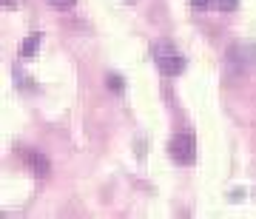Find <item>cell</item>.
Segmentation results:
<instances>
[{"instance_id":"1","label":"cell","mask_w":256,"mask_h":219,"mask_svg":"<svg viewBox=\"0 0 256 219\" xmlns=\"http://www.w3.org/2000/svg\"><path fill=\"white\" fill-rule=\"evenodd\" d=\"M154 54H156V66H160V72H162L165 77H176V74L185 72V57L176 54L174 48H171V43L154 46Z\"/></svg>"},{"instance_id":"2","label":"cell","mask_w":256,"mask_h":219,"mask_svg":"<svg viewBox=\"0 0 256 219\" xmlns=\"http://www.w3.org/2000/svg\"><path fill=\"white\" fill-rule=\"evenodd\" d=\"M168 151H171V156H174V162L191 165L194 156H196V142H194V137L188 134V131H180V134H174V137H171Z\"/></svg>"},{"instance_id":"3","label":"cell","mask_w":256,"mask_h":219,"mask_svg":"<svg viewBox=\"0 0 256 219\" xmlns=\"http://www.w3.org/2000/svg\"><path fill=\"white\" fill-rule=\"evenodd\" d=\"M26 162L32 165V171H34L37 176H48V171H52V162H48L46 154H40V151H26Z\"/></svg>"},{"instance_id":"4","label":"cell","mask_w":256,"mask_h":219,"mask_svg":"<svg viewBox=\"0 0 256 219\" xmlns=\"http://www.w3.org/2000/svg\"><path fill=\"white\" fill-rule=\"evenodd\" d=\"M230 57H236L239 63H256V46H254V43L234 46V48H230Z\"/></svg>"},{"instance_id":"5","label":"cell","mask_w":256,"mask_h":219,"mask_svg":"<svg viewBox=\"0 0 256 219\" xmlns=\"http://www.w3.org/2000/svg\"><path fill=\"white\" fill-rule=\"evenodd\" d=\"M37 46H40V34H28L23 43H20V54L23 57H34L37 54Z\"/></svg>"},{"instance_id":"6","label":"cell","mask_w":256,"mask_h":219,"mask_svg":"<svg viewBox=\"0 0 256 219\" xmlns=\"http://www.w3.org/2000/svg\"><path fill=\"white\" fill-rule=\"evenodd\" d=\"M106 82H108V88L111 92H122V88H126V80H122V77H120V74H108V77H106Z\"/></svg>"},{"instance_id":"7","label":"cell","mask_w":256,"mask_h":219,"mask_svg":"<svg viewBox=\"0 0 256 219\" xmlns=\"http://www.w3.org/2000/svg\"><path fill=\"white\" fill-rule=\"evenodd\" d=\"M46 3L48 6H54V9H60V12H66V9H72L77 0H46Z\"/></svg>"},{"instance_id":"8","label":"cell","mask_w":256,"mask_h":219,"mask_svg":"<svg viewBox=\"0 0 256 219\" xmlns=\"http://www.w3.org/2000/svg\"><path fill=\"white\" fill-rule=\"evenodd\" d=\"M220 9L222 12H234L236 9V0H220Z\"/></svg>"},{"instance_id":"9","label":"cell","mask_w":256,"mask_h":219,"mask_svg":"<svg viewBox=\"0 0 256 219\" xmlns=\"http://www.w3.org/2000/svg\"><path fill=\"white\" fill-rule=\"evenodd\" d=\"M191 6H194V9H208V6H210V0H191Z\"/></svg>"},{"instance_id":"10","label":"cell","mask_w":256,"mask_h":219,"mask_svg":"<svg viewBox=\"0 0 256 219\" xmlns=\"http://www.w3.org/2000/svg\"><path fill=\"white\" fill-rule=\"evenodd\" d=\"M3 3V9H14V0H0Z\"/></svg>"},{"instance_id":"11","label":"cell","mask_w":256,"mask_h":219,"mask_svg":"<svg viewBox=\"0 0 256 219\" xmlns=\"http://www.w3.org/2000/svg\"><path fill=\"white\" fill-rule=\"evenodd\" d=\"M126 3H134V0H126Z\"/></svg>"}]
</instances>
